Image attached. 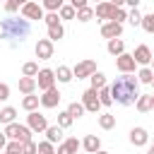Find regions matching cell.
I'll list each match as a JSON object with an SVG mask.
<instances>
[{
	"instance_id": "obj_50",
	"label": "cell",
	"mask_w": 154,
	"mask_h": 154,
	"mask_svg": "<svg viewBox=\"0 0 154 154\" xmlns=\"http://www.w3.org/2000/svg\"><path fill=\"white\" fill-rule=\"evenodd\" d=\"M152 89H154V82H152Z\"/></svg>"
},
{
	"instance_id": "obj_36",
	"label": "cell",
	"mask_w": 154,
	"mask_h": 154,
	"mask_svg": "<svg viewBox=\"0 0 154 154\" xmlns=\"http://www.w3.org/2000/svg\"><path fill=\"white\" fill-rule=\"evenodd\" d=\"M77 19H79V22H89V19H94V7L87 5L84 10H79V12H77Z\"/></svg>"
},
{
	"instance_id": "obj_3",
	"label": "cell",
	"mask_w": 154,
	"mask_h": 154,
	"mask_svg": "<svg viewBox=\"0 0 154 154\" xmlns=\"http://www.w3.org/2000/svg\"><path fill=\"white\" fill-rule=\"evenodd\" d=\"M5 137H10V140H14V142H22V144H26V142H34L31 140V130L26 128V125H19V123H12V125H5Z\"/></svg>"
},
{
	"instance_id": "obj_4",
	"label": "cell",
	"mask_w": 154,
	"mask_h": 154,
	"mask_svg": "<svg viewBox=\"0 0 154 154\" xmlns=\"http://www.w3.org/2000/svg\"><path fill=\"white\" fill-rule=\"evenodd\" d=\"M36 87H38L41 91H48V89H53V87H55V70H48V67H43V70L36 75Z\"/></svg>"
},
{
	"instance_id": "obj_8",
	"label": "cell",
	"mask_w": 154,
	"mask_h": 154,
	"mask_svg": "<svg viewBox=\"0 0 154 154\" xmlns=\"http://www.w3.org/2000/svg\"><path fill=\"white\" fill-rule=\"evenodd\" d=\"M82 106H84V111H89V113H96L99 108H101V101H99V91H94L91 87L82 94Z\"/></svg>"
},
{
	"instance_id": "obj_34",
	"label": "cell",
	"mask_w": 154,
	"mask_h": 154,
	"mask_svg": "<svg viewBox=\"0 0 154 154\" xmlns=\"http://www.w3.org/2000/svg\"><path fill=\"white\" fill-rule=\"evenodd\" d=\"M99 101H101V106H111V103H113V96H111V87H103V89L99 91Z\"/></svg>"
},
{
	"instance_id": "obj_44",
	"label": "cell",
	"mask_w": 154,
	"mask_h": 154,
	"mask_svg": "<svg viewBox=\"0 0 154 154\" xmlns=\"http://www.w3.org/2000/svg\"><path fill=\"white\" fill-rule=\"evenodd\" d=\"M70 5H72V7L77 10V12H79V10H84V7H87V0H72Z\"/></svg>"
},
{
	"instance_id": "obj_39",
	"label": "cell",
	"mask_w": 154,
	"mask_h": 154,
	"mask_svg": "<svg viewBox=\"0 0 154 154\" xmlns=\"http://www.w3.org/2000/svg\"><path fill=\"white\" fill-rule=\"evenodd\" d=\"M43 19H46L48 29H51V26H58V24H60V14H58V12H46V17H43Z\"/></svg>"
},
{
	"instance_id": "obj_10",
	"label": "cell",
	"mask_w": 154,
	"mask_h": 154,
	"mask_svg": "<svg viewBox=\"0 0 154 154\" xmlns=\"http://www.w3.org/2000/svg\"><path fill=\"white\" fill-rule=\"evenodd\" d=\"M132 58H135V63H137V65H142V67H149V65H152V58H154V55H152L149 46H144V43H142V46H137V48H135Z\"/></svg>"
},
{
	"instance_id": "obj_1",
	"label": "cell",
	"mask_w": 154,
	"mask_h": 154,
	"mask_svg": "<svg viewBox=\"0 0 154 154\" xmlns=\"http://www.w3.org/2000/svg\"><path fill=\"white\" fill-rule=\"evenodd\" d=\"M108 87H111L113 101L120 103V106H130V103H135V101L140 99V91H137L140 79H137L135 75H120V77H116L113 84H108Z\"/></svg>"
},
{
	"instance_id": "obj_19",
	"label": "cell",
	"mask_w": 154,
	"mask_h": 154,
	"mask_svg": "<svg viewBox=\"0 0 154 154\" xmlns=\"http://www.w3.org/2000/svg\"><path fill=\"white\" fill-rule=\"evenodd\" d=\"M19 91L24 96H31L36 91V79L34 77H19Z\"/></svg>"
},
{
	"instance_id": "obj_29",
	"label": "cell",
	"mask_w": 154,
	"mask_h": 154,
	"mask_svg": "<svg viewBox=\"0 0 154 154\" xmlns=\"http://www.w3.org/2000/svg\"><path fill=\"white\" fill-rule=\"evenodd\" d=\"M67 113H70L72 118H82V116H84V106H82V101H72V103L67 106Z\"/></svg>"
},
{
	"instance_id": "obj_18",
	"label": "cell",
	"mask_w": 154,
	"mask_h": 154,
	"mask_svg": "<svg viewBox=\"0 0 154 154\" xmlns=\"http://www.w3.org/2000/svg\"><path fill=\"white\" fill-rule=\"evenodd\" d=\"M46 140H48L51 144H63V128H60V125H48Z\"/></svg>"
},
{
	"instance_id": "obj_40",
	"label": "cell",
	"mask_w": 154,
	"mask_h": 154,
	"mask_svg": "<svg viewBox=\"0 0 154 154\" xmlns=\"http://www.w3.org/2000/svg\"><path fill=\"white\" fill-rule=\"evenodd\" d=\"M38 154H55V149H53V144L46 140V142H38Z\"/></svg>"
},
{
	"instance_id": "obj_5",
	"label": "cell",
	"mask_w": 154,
	"mask_h": 154,
	"mask_svg": "<svg viewBox=\"0 0 154 154\" xmlns=\"http://www.w3.org/2000/svg\"><path fill=\"white\" fill-rule=\"evenodd\" d=\"M26 128L31 132H46L48 130V120H46V116H41L38 111H34V113L26 116Z\"/></svg>"
},
{
	"instance_id": "obj_30",
	"label": "cell",
	"mask_w": 154,
	"mask_h": 154,
	"mask_svg": "<svg viewBox=\"0 0 154 154\" xmlns=\"http://www.w3.org/2000/svg\"><path fill=\"white\" fill-rule=\"evenodd\" d=\"M63 36H65L63 24H58V26H51V29H48V41H60Z\"/></svg>"
},
{
	"instance_id": "obj_15",
	"label": "cell",
	"mask_w": 154,
	"mask_h": 154,
	"mask_svg": "<svg viewBox=\"0 0 154 154\" xmlns=\"http://www.w3.org/2000/svg\"><path fill=\"white\" fill-rule=\"evenodd\" d=\"M147 142H149V132H147L144 128H132V130H130V144L144 147Z\"/></svg>"
},
{
	"instance_id": "obj_6",
	"label": "cell",
	"mask_w": 154,
	"mask_h": 154,
	"mask_svg": "<svg viewBox=\"0 0 154 154\" xmlns=\"http://www.w3.org/2000/svg\"><path fill=\"white\" fill-rule=\"evenodd\" d=\"M22 17L29 22V19H43L46 12H43V5L38 2H22Z\"/></svg>"
},
{
	"instance_id": "obj_28",
	"label": "cell",
	"mask_w": 154,
	"mask_h": 154,
	"mask_svg": "<svg viewBox=\"0 0 154 154\" xmlns=\"http://www.w3.org/2000/svg\"><path fill=\"white\" fill-rule=\"evenodd\" d=\"M38 72H41V70H38V65H36V63H31V60L22 65V75H24V77H34V79H36V75H38Z\"/></svg>"
},
{
	"instance_id": "obj_51",
	"label": "cell",
	"mask_w": 154,
	"mask_h": 154,
	"mask_svg": "<svg viewBox=\"0 0 154 154\" xmlns=\"http://www.w3.org/2000/svg\"><path fill=\"white\" fill-rule=\"evenodd\" d=\"M5 154H10V152H5Z\"/></svg>"
},
{
	"instance_id": "obj_45",
	"label": "cell",
	"mask_w": 154,
	"mask_h": 154,
	"mask_svg": "<svg viewBox=\"0 0 154 154\" xmlns=\"http://www.w3.org/2000/svg\"><path fill=\"white\" fill-rule=\"evenodd\" d=\"M2 149H7V137H5V132H0V152Z\"/></svg>"
},
{
	"instance_id": "obj_21",
	"label": "cell",
	"mask_w": 154,
	"mask_h": 154,
	"mask_svg": "<svg viewBox=\"0 0 154 154\" xmlns=\"http://www.w3.org/2000/svg\"><path fill=\"white\" fill-rule=\"evenodd\" d=\"M152 96H154V94H140V99L135 101V106H137V111H140V113L152 111Z\"/></svg>"
},
{
	"instance_id": "obj_12",
	"label": "cell",
	"mask_w": 154,
	"mask_h": 154,
	"mask_svg": "<svg viewBox=\"0 0 154 154\" xmlns=\"http://www.w3.org/2000/svg\"><path fill=\"white\" fill-rule=\"evenodd\" d=\"M60 99H63V94L58 91V87H53V89L43 91V96H41V106H43V108H55V106L60 103Z\"/></svg>"
},
{
	"instance_id": "obj_17",
	"label": "cell",
	"mask_w": 154,
	"mask_h": 154,
	"mask_svg": "<svg viewBox=\"0 0 154 154\" xmlns=\"http://www.w3.org/2000/svg\"><path fill=\"white\" fill-rule=\"evenodd\" d=\"M82 147H84L87 154H96V152L101 149V140H99L96 135H87V137L82 140Z\"/></svg>"
},
{
	"instance_id": "obj_2",
	"label": "cell",
	"mask_w": 154,
	"mask_h": 154,
	"mask_svg": "<svg viewBox=\"0 0 154 154\" xmlns=\"http://www.w3.org/2000/svg\"><path fill=\"white\" fill-rule=\"evenodd\" d=\"M29 34H31V24H29L26 19H19V17L0 19V38H7L12 46L22 43Z\"/></svg>"
},
{
	"instance_id": "obj_41",
	"label": "cell",
	"mask_w": 154,
	"mask_h": 154,
	"mask_svg": "<svg viewBox=\"0 0 154 154\" xmlns=\"http://www.w3.org/2000/svg\"><path fill=\"white\" fill-rule=\"evenodd\" d=\"M24 154H38V144L36 142H26L24 144Z\"/></svg>"
},
{
	"instance_id": "obj_13",
	"label": "cell",
	"mask_w": 154,
	"mask_h": 154,
	"mask_svg": "<svg viewBox=\"0 0 154 154\" xmlns=\"http://www.w3.org/2000/svg\"><path fill=\"white\" fill-rule=\"evenodd\" d=\"M120 34H123V24H118V22H103V26H101V36H103V38L113 41V38H118Z\"/></svg>"
},
{
	"instance_id": "obj_9",
	"label": "cell",
	"mask_w": 154,
	"mask_h": 154,
	"mask_svg": "<svg viewBox=\"0 0 154 154\" xmlns=\"http://www.w3.org/2000/svg\"><path fill=\"white\" fill-rule=\"evenodd\" d=\"M135 58L130 55V53H123V55H118L116 58V67H118V72L120 75H132L135 72Z\"/></svg>"
},
{
	"instance_id": "obj_11",
	"label": "cell",
	"mask_w": 154,
	"mask_h": 154,
	"mask_svg": "<svg viewBox=\"0 0 154 154\" xmlns=\"http://www.w3.org/2000/svg\"><path fill=\"white\" fill-rule=\"evenodd\" d=\"M34 51H36V58H38V60H48V58H53V41H48V38H38Z\"/></svg>"
},
{
	"instance_id": "obj_20",
	"label": "cell",
	"mask_w": 154,
	"mask_h": 154,
	"mask_svg": "<svg viewBox=\"0 0 154 154\" xmlns=\"http://www.w3.org/2000/svg\"><path fill=\"white\" fill-rule=\"evenodd\" d=\"M38 103H41V96H34V94L22 99V108H24L26 113H34V111L38 108Z\"/></svg>"
},
{
	"instance_id": "obj_43",
	"label": "cell",
	"mask_w": 154,
	"mask_h": 154,
	"mask_svg": "<svg viewBox=\"0 0 154 154\" xmlns=\"http://www.w3.org/2000/svg\"><path fill=\"white\" fill-rule=\"evenodd\" d=\"M5 10H7V12H14V10H22V5H19L17 0H10V2H5Z\"/></svg>"
},
{
	"instance_id": "obj_48",
	"label": "cell",
	"mask_w": 154,
	"mask_h": 154,
	"mask_svg": "<svg viewBox=\"0 0 154 154\" xmlns=\"http://www.w3.org/2000/svg\"><path fill=\"white\" fill-rule=\"evenodd\" d=\"M152 111H154V96H152Z\"/></svg>"
},
{
	"instance_id": "obj_46",
	"label": "cell",
	"mask_w": 154,
	"mask_h": 154,
	"mask_svg": "<svg viewBox=\"0 0 154 154\" xmlns=\"http://www.w3.org/2000/svg\"><path fill=\"white\" fill-rule=\"evenodd\" d=\"M96 154H108V152H103V149H99V152H96Z\"/></svg>"
},
{
	"instance_id": "obj_32",
	"label": "cell",
	"mask_w": 154,
	"mask_h": 154,
	"mask_svg": "<svg viewBox=\"0 0 154 154\" xmlns=\"http://www.w3.org/2000/svg\"><path fill=\"white\" fill-rule=\"evenodd\" d=\"M41 5H43V10H48V12H60V7H63L65 2H63V0H43Z\"/></svg>"
},
{
	"instance_id": "obj_37",
	"label": "cell",
	"mask_w": 154,
	"mask_h": 154,
	"mask_svg": "<svg viewBox=\"0 0 154 154\" xmlns=\"http://www.w3.org/2000/svg\"><path fill=\"white\" fill-rule=\"evenodd\" d=\"M5 152H10V154H24V144H22V142H14V140H10Z\"/></svg>"
},
{
	"instance_id": "obj_42",
	"label": "cell",
	"mask_w": 154,
	"mask_h": 154,
	"mask_svg": "<svg viewBox=\"0 0 154 154\" xmlns=\"http://www.w3.org/2000/svg\"><path fill=\"white\" fill-rule=\"evenodd\" d=\"M10 99V87L5 82H0V101H7Z\"/></svg>"
},
{
	"instance_id": "obj_14",
	"label": "cell",
	"mask_w": 154,
	"mask_h": 154,
	"mask_svg": "<svg viewBox=\"0 0 154 154\" xmlns=\"http://www.w3.org/2000/svg\"><path fill=\"white\" fill-rule=\"evenodd\" d=\"M116 10H118V7H116L113 2H99V5H96V10H94V14H96L99 19L111 22V19H113V14H116Z\"/></svg>"
},
{
	"instance_id": "obj_23",
	"label": "cell",
	"mask_w": 154,
	"mask_h": 154,
	"mask_svg": "<svg viewBox=\"0 0 154 154\" xmlns=\"http://www.w3.org/2000/svg\"><path fill=\"white\" fill-rule=\"evenodd\" d=\"M55 79H58V82H63V84H67V82H72V79H75V75H72V70H70V67L60 65V67L55 70Z\"/></svg>"
},
{
	"instance_id": "obj_22",
	"label": "cell",
	"mask_w": 154,
	"mask_h": 154,
	"mask_svg": "<svg viewBox=\"0 0 154 154\" xmlns=\"http://www.w3.org/2000/svg\"><path fill=\"white\" fill-rule=\"evenodd\" d=\"M106 48H108V53H111V55H116V58L125 53V43H123L120 38H113V41H108V43H106Z\"/></svg>"
},
{
	"instance_id": "obj_31",
	"label": "cell",
	"mask_w": 154,
	"mask_h": 154,
	"mask_svg": "<svg viewBox=\"0 0 154 154\" xmlns=\"http://www.w3.org/2000/svg\"><path fill=\"white\" fill-rule=\"evenodd\" d=\"M72 123H75V118H72L67 111H60V113H58V125H60L63 130H65V128H70Z\"/></svg>"
},
{
	"instance_id": "obj_25",
	"label": "cell",
	"mask_w": 154,
	"mask_h": 154,
	"mask_svg": "<svg viewBox=\"0 0 154 154\" xmlns=\"http://www.w3.org/2000/svg\"><path fill=\"white\" fill-rule=\"evenodd\" d=\"M14 118H17V108H12V106H5V108L0 111V123H5V125H12V123H14Z\"/></svg>"
},
{
	"instance_id": "obj_7",
	"label": "cell",
	"mask_w": 154,
	"mask_h": 154,
	"mask_svg": "<svg viewBox=\"0 0 154 154\" xmlns=\"http://www.w3.org/2000/svg\"><path fill=\"white\" fill-rule=\"evenodd\" d=\"M99 70H96V63L94 60H82V63H77L75 67H72V75L77 77V79H84V77H91V75H96Z\"/></svg>"
},
{
	"instance_id": "obj_35",
	"label": "cell",
	"mask_w": 154,
	"mask_h": 154,
	"mask_svg": "<svg viewBox=\"0 0 154 154\" xmlns=\"http://www.w3.org/2000/svg\"><path fill=\"white\" fill-rule=\"evenodd\" d=\"M142 17H144V14H140V10H130V12H128V22H130L132 26H142Z\"/></svg>"
},
{
	"instance_id": "obj_52",
	"label": "cell",
	"mask_w": 154,
	"mask_h": 154,
	"mask_svg": "<svg viewBox=\"0 0 154 154\" xmlns=\"http://www.w3.org/2000/svg\"><path fill=\"white\" fill-rule=\"evenodd\" d=\"M0 111H2V108H0Z\"/></svg>"
},
{
	"instance_id": "obj_38",
	"label": "cell",
	"mask_w": 154,
	"mask_h": 154,
	"mask_svg": "<svg viewBox=\"0 0 154 154\" xmlns=\"http://www.w3.org/2000/svg\"><path fill=\"white\" fill-rule=\"evenodd\" d=\"M142 29L147 34H154V14H144L142 17Z\"/></svg>"
},
{
	"instance_id": "obj_24",
	"label": "cell",
	"mask_w": 154,
	"mask_h": 154,
	"mask_svg": "<svg viewBox=\"0 0 154 154\" xmlns=\"http://www.w3.org/2000/svg\"><path fill=\"white\" fill-rule=\"evenodd\" d=\"M89 82H91V89H94V91H101L103 87H108V82H106V75H103V72L91 75V77H89Z\"/></svg>"
},
{
	"instance_id": "obj_26",
	"label": "cell",
	"mask_w": 154,
	"mask_h": 154,
	"mask_svg": "<svg viewBox=\"0 0 154 154\" xmlns=\"http://www.w3.org/2000/svg\"><path fill=\"white\" fill-rule=\"evenodd\" d=\"M99 125H101L103 130H113V128H116V116H111V113H101V116H99Z\"/></svg>"
},
{
	"instance_id": "obj_33",
	"label": "cell",
	"mask_w": 154,
	"mask_h": 154,
	"mask_svg": "<svg viewBox=\"0 0 154 154\" xmlns=\"http://www.w3.org/2000/svg\"><path fill=\"white\" fill-rule=\"evenodd\" d=\"M58 14H60V19H75V17H77V10H75L72 5H63Z\"/></svg>"
},
{
	"instance_id": "obj_47",
	"label": "cell",
	"mask_w": 154,
	"mask_h": 154,
	"mask_svg": "<svg viewBox=\"0 0 154 154\" xmlns=\"http://www.w3.org/2000/svg\"><path fill=\"white\" fill-rule=\"evenodd\" d=\"M149 67H152V70H154V58H152V65H149Z\"/></svg>"
},
{
	"instance_id": "obj_49",
	"label": "cell",
	"mask_w": 154,
	"mask_h": 154,
	"mask_svg": "<svg viewBox=\"0 0 154 154\" xmlns=\"http://www.w3.org/2000/svg\"><path fill=\"white\" fill-rule=\"evenodd\" d=\"M152 149H154V142H152Z\"/></svg>"
},
{
	"instance_id": "obj_16",
	"label": "cell",
	"mask_w": 154,
	"mask_h": 154,
	"mask_svg": "<svg viewBox=\"0 0 154 154\" xmlns=\"http://www.w3.org/2000/svg\"><path fill=\"white\" fill-rule=\"evenodd\" d=\"M79 147H82V142L77 137H67V140H63V144H58V154H77Z\"/></svg>"
},
{
	"instance_id": "obj_27",
	"label": "cell",
	"mask_w": 154,
	"mask_h": 154,
	"mask_svg": "<svg viewBox=\"0 0 154 154\" xmlns=\"http://www.w3.org/2000/svg\"><path fill=\"white\" fill-rule=\"evenodd\" d=\"M137 79H140V84H152L154 82V70L152 67H142L137 72Z\"/></svg>"
}]
</instances>
